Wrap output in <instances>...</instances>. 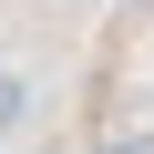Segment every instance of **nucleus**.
I'll return each mask as SVG.
<instances>
[{"label":"nucleus","instance_id":"1","mask_svg":"<svg viewBox=\"0 0 154 154\" xmlns=\"http://www.w3.org/2000/svg\"><path fill=\"white\" fill-rule=\"evenodd\" d=\"M31 123V82H21V72H0V134H21Z\"/></svg>","mask_w":154,"mask_h":154}]
</instances>
